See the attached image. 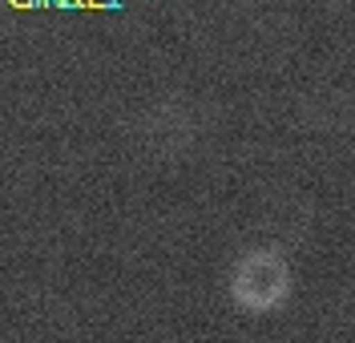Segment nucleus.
<instances>
[{"label": "nucleus", "instance_id": "1", "mask_svg": "<svg viewBox=\"0 0 355 343\" xmlns=\"http://www.w3.org/2000/svg\"><path fill=\"white\" fill-rule=\"evenodd\" d=\"M291 295V267L279 251H246L230 267V299L246 315H266Z\"/></svg>", "mask_w": 355, "mask_h": 343}]
</instances>
